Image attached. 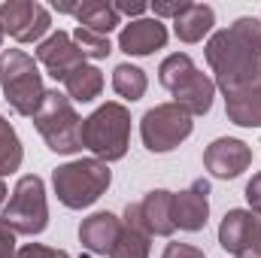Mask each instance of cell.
Segmentation results:
<instances>
[{
  "label": "cell",
  "mask_w": 261,
  "mask_h": 258,
  "mask_svg": "<svg viewBox=\"0 0 261 258\" xmlns=\"http://www.w3.org/2000/svg\"><path fill=\"white\" fill-rule=\"evenodd\" d=\"M206 64L216 73V88L222 94L258 82L261 73V18L240 15L225 31H216L203 46Z\"/></svg>",
  "instance_id": "1"
},
{
  "label": "cell",
  "mask_w": 261,
  "mask_h": 258,
  "mask_svg": "<svg viewBox=\"0 0 261 258\" xmlns=\"http://www.w3.org/2000/svg\"><path fill=\"white\" fill-rule=\"evenodd\" d=\"M82 146L103 164L122 161L130 146V113L125 104H100L88 119H82Z\"/></svg>",
  "instance_id": "2"
},
{
  "label": "cell",
  "mask_w": 261,
  "mask_h": 258,
  "mask_svg": "<svg viewBox=\"0 0 261 258\" xmlns=\"http://www.w3.org/2000/svg\"><path fill=\"white\" fill-rule=\"evenodd\" d=\"M0 88H3V100L18 116L34 119V113L40 110L46 97L43 73L34 61V55L21 49H3L0 52Z\"/></svg>",
  "instance_id": "3"
},
{
  "label": "cell",
  "mask_w": 261,
  "mask_h": 258,
  "mask_svg": "<svg viewBox=\"0 0 261 258\" xmlns=\"http://www.w3.org/2000/svg\"><path fill=\"white\" fill-rule=\"evenodd\" d=\"M113 183L110 164L97 158H76L52 170V189L67 210H85L100 200Z\"/></svg>",
  "instance_id": "4"
},
{
  "label": "cell",
  "mask_w": 261,
  "mask_h": 258,
  "mask_svg": "<svg viewBox=\"0 0 261 258\" xmlns=\"http://www.w3.org/2000/svg\"><path fill=\"white\" fill-rule=\"evenodd\" d=\"M34 128L46 140V146L58 155H76L82 146V116L73 110V100L58 88H46L40 110L34 113Z\"/></svg>",
  "instance_id": "5"
},
{
  "label": "cell",
  "mask_w": 261,
  "mask_h": 258,
  "mask_svg": "<svg viewBox=\"0 0 261 258\" xmlns=\"http://www.w3.org/2000/svg\"><path fill=\"white\" fill-rule=\"evenodd\" d=\"M15 234L24 237H37L49 228V203H46V183L37 173H24L18 176L15 189L9 194V200L3 203V216H0Z\"/></svg>",
  "instance_id": "6"
},
{
  "label": "cell",
  "mask_w": 261,
  "mask_h": 258,
  "mask_svg": "<svg viewBox=\"0 0 261 258\" xmlns=\"http://www.w3.org/2000/svg\"><path fill=\"white\" fill-rule=\"evenodd\" d=\"M195 131L192 116L176 107L173 100L170 104H158L152 110L143 113L140 119V137H143V146L155 155H164V152H173L176 146H182Z\"/></svg>",
  "instance_id": "7"
},
{
  "label": "cell",
  "mask_w": 261,
  "mask_h": 258,
  "mask_svg": "<svg viewBox=\"0 0 261 258\" xmlns=\"http://www.w3.org/2000/svg\"><path fill=\"white\" fill-rule=\"evenodd\" d=\"M52 28V15L43 3L34 0H6L0 3V31L9 34L15 43H43Z\"/></svg>",
  "instance_id": "8"
},
{
  "label": "cell",
  "mask_w": 261,
  "mask_h": 258,
  "mask_svg": "<svg viewBox=\"0 0 261 258\" xmlns=\"http://www.w3.org/2000/svg\"><path fill=\"white\" fill-rule=\"evenodd\" d=\"M252 164V146L237 137H219L203 149V167L216 179H237Z\"/></svg>",
  "instance_id": "9"
},
{
  "label": "cell",
  "mask_w": 261,
  "mask_h": 258,
  "mask_svg": "<svg viewBox=\"0 0 261 258\" xmlns=\"http://www.w3.org/2000/svg\"><path fill=\"white\" fill-rule=\"evenodd\" d=\"M34 55H37V64L46 67V73H49L55 82H64L76 67L85 64L82 49L73 43V34H67V31L49 34V37L34 49Z\"/></svg>",
  "instance_id": "10"
},
{
  "label": "cell",
  "mask_w": 261,
  "mask_h": 258,
  "mask_svg": "<svg viewBox=\"0 0 261 258\" xmlns=\"http://www.w3.org/2000/svg\"><path fill=\"white\" fill-rule=\"evenodd\" d=\"M210 219V183L195 179L189 189L173 194V222L179 231H203Z\"/></svg>",
  "instance_id": "11"
},
{
  "label": "cell",
  "mask_w": 261,
  "mask_h": 258,
  "mask_svg": "<svg viewBox=\"0 0 261 258\" xmlns=\"http://www.w3.org/2000/svg\"><path fill=\"white\" fill-rule=\"evenodd\" d=\"M164 46H167V28L158 18H134L119 34V49L134 58L155 55Z\"/></svg>",
  "instance_id": "12"
},
{
  "label": "cell",
  "mask_w": 261,
  "mask_h": 258,
  "mask_svg": "<svg viewBox=\"0 0 261 258\" xmlns=\"http://www.w3.org/2000/svg\"><path fill=\"white\" fill-rule=\"evenodd\" d=\"M119 231H122V219L110 210H100V213H91L88 219H82L79 243L91 255H110V249L119 240Z\"/></svg>",
  "instance_id": "13"
},
{
  "label": "cell",
  "mask_w": 261,
  "mask_h": 258,
  "mask_svg": "<svg viewBox=\"0 0 261 258\" xmlns=\"http://www.w3.org/2000/svg\"><path fill=\"white\" fill-rule=\"evenodd\" d=\"M149 240H152V234L146 231V222H143V213H140V200L128 203L119 240L110 249V258H149Z\"/></svg>",
  "instance_id": "14"
},
{
  "label": "cell",
  "mask_w": 261,
  "mask_h": 258,
  "mask_svg": "<svg viewBox=\"0 0 261 258\" xmlns=\"http://www.w3.org/2000/svg\"><path fill=\"white\" fill-rule=\"evenodd\" d=\"M173 104L176 107H182L192 119L195 116H206L210 110H213V97H216V82L206 76V73H200V70H195V73H189L173 91Z\"/></svg>",
  "instance_id": "15"
},
{
  "label": "cell",
  "mask_w": 261,
  "mask_h": 258,
  "mask_svg": "<svg viewBox=\"0 0 261 258\" xmlns=\"http://www.w3.org/2000/svg\"><path fill=\"white\" fill-rule=\"evenodd\" d=\"M255 213L252 210H228L222 225H219V246L228 252V255L240 258L246 252L249 240H252V231H255Z\"/></svg>",
  "instance_id": "16"
},
{
  "label": "cell",
  "mask_w": 261,
  "mask_h": 258,
  "mask_svg": "<svg viewBox=\"0 0 261 258\" xmlns=\"http://www.w3.org/2000/svg\"><path fill=\"white\" fill-rule=\"evenodd\" d=\"M140 213H143L146 231L152 237H170L176 231V222H173V192H167V189L149 192L140 200Z\"/></svg>",
  "instance_id": "17"
},
{
  "label": "cell",
  "mask_w": 261,
  "mask_h": 258,
  "mask_svg": "<svg viewBox=\"0 0 261 258\" xmlns=\"http://www.w3.org/2000/svg\"><path fill=\"white\" fill-rule=\"evenodd\" d=\"M225 113L240 128H261V79L225 94Z\"/></svg>",
  "instance_id": "18"
},
{
  "label": "cell",
  "mask_w": 261,
  "mask_h": 258,
  "mask_svg": "<svg viewBox=\"0 0 261 258\" xmlns=\"http://www.w3.org/2000/svg\"><path fill=\"white\" fill-rule=\"evenodd\" d=\"M213 24H216L213 6H206V3H189V9L179 18H173V34L182 43H200L213 31Z\"/></svg>",
  "instance_id": "19"
},
{
  "label": "cell",
  "mask_w": 261,
  "mask_h": 258,
  "mask_svg": "<svg viewBox=\"0 0 261 258\" xmlns=\"http://www.w3.org/2000/svg\"><path fill=\"white\" fill-rule=\"evenodd\" d=\"M76 21H79V28H85V31H94V34L110 37V34L122 24V15L116 12V6H113L110 0H85V3H79V9H76Z\"/></svg>",
  "instance_id": "20"
},
{
  "label": "cell",
  "mask_w": 261,
  "mask_h": 258,
  "mask_svg": "<svg viewBox=\"0 0 261 258\" xmlns=\"http://www.w3.org/2000/svg\"><path fill=\"white\" fill-rule=\"evenodd\" d=\"M100 91H103V73L94 64L76 67L64 79V94L76 104H91L100 97Z\"/></svg>",
  "instance_id": "21"
},
{
  "label": "cell",
  "mask_w": 261,
  "mask_h": 258,
  "mask_svg": "<svg viewBox=\"0 0 261 258\" xmlns=\"http://www.w3.org/2000/svg\"><path fill=\"white\" fill-rule=\"evenodd\" d=\"M149 88V79H146V70H140L137 64H119L113 70V91L122 97V100H140Z\"/></svg>",
  "instance_id": "22"
},
{
  "label": "cell",
  "mask_w": 261,
  "mask_h": 258,
  "mask_svg": "<svg viewBox=\"0 0 261 258\" xmlns=\"http://www.w3.org/2000/svg\"><path fill=\"white\" fill-rule=\"evenodd\" d=\"M21 161H24L21 140H18L15 128L9 125V119L0 116V179L9 176V173H15L21 167Z\"/></svg>",
  "instance_id": "23"
},
{
  "label": "cell",
  "mask_w": 261,
  "mask_h": 258,
  "mask_svg": "<svg viewBox=\"0 0 261 258\" xmlns=\"http://www.w3.org/2000/svg\"><path fill=\"white\" fill-rule=\"evenodd\" d=\"M197 67L192 61V55H186V52H173V55H167L161 64H158V82L167 88V91H173L189 73H195Z\"/></svg>",
  "instance_id": "24"
},
{
  "label": "cell",
  "mask_w": 261,
  "mask_h": 258,
  "mask_svg": "<svg viewBox=\"0 0 261 258\" xmlns=\"http://www.w3.org/2000/svg\"><path fill=\"white\" fill-rule=\"evenodd\" d=\"M73 43L82 49V55H85V58H94V61H103V58L113 52L110 37L94 34V31H85V28H76V31H73Z\"/></svg>",
  "instance_id": "25"
},
{
  "label": "cell",
  "mask_w": 261,
  "mask_h": 258,
  "mask_svg": "<svg viewBox=\"0 0 261 258\" xmlns=\"http://www.w3.org/2000/svg\"><path fill=\"white\" fill-rule=\"evenodd\" d=\"M15 258H70V252L55 249V246H46V243H24Z\"/></svg>",
  "instance_id": "26"
},
{
  "label": "cell",
  "mask_w": 261,
  "mask_h": 258,
  "mask_svg": "<svg viewBox=\"0 0 261 258\" xmlns=\"http://www.w3.org/2000/svg\"><path fill=\"white\" fill-rule=\"evenodd\" d=\"M186 9H189V0H155L152 3V12L158 21L161 18H179Z\"/></svg>",
  "instance_id": "27"
},
{
  "label": "cell",
  "mask_w": 261,
  "mask_h": 258,
  "mask_svg": "<svg viewBox=\"0 0 261 258\" xmlns=\"http://www.w3.org/2000/svg\"><path fill=\"white\" fill-rule=\"evenodd\" d=\"M15 231L0 219V258H15L18 255V246H15Z\"/></svg>",
  "instance_id": "28"
},
{
  "label": "cell",
  "mask_w": 261,
  "mask_h": 258,
  "mask_svg": "<svg viewBox=\"0 0 261 258\" xmlns=\"http://www.w3.org/2000/svg\"><path fill=\"white\" fill-rule=\"evenodd\" d=\"M161 258H206V255H203V249H197L192 243H167Z\"/></svg>",
  "instance_id": "29"
},
{
  "label": "cell",
  "mask_w": 261,
  "mask_h": 258,
  "mask_svg": "<svg viewBox=\"0 0 261 258\" xmlns=\"http://www.w3.org/2000/svg\"><path fill=\"white\" fill-rule=\"evenodd\" d=\"M246 203H249V210L255 213V216H261V173H255L249 183H246Z\"/></svg>",
  "instance_id": "30"
},
{
  "label": "cell",
  "mask_w": 261,
  "mask_h": 258,
  "mask_svg": "<svg viewBox=\"0 0 261 258\" xmlns=\"http://www.w3.org/2000/svg\"><path fill=\"white\" fill-rule=\"evenodd\" d=\"M113 6H116V12H119V15H143V12L149 9L143 0H116Z\"/></svg>",
  "instance_id": "31"
},
{
  "label": "cell",
  "mask_w": 261,
  "mask_h": 258,
  "mask_svg": "<svg viewBox=\"0 0 261 258\" xmlns=\"http://www.w3.org/2000/svg\"><path fill=\"white\" fill-rule=\"evenodd\" d=\"M240 258H261V216L255 219V231H252V240L246 246V252Z\"/></svg>",
  "instance_id": "32"
},
{
  "label": "cell",
  "mask_w": 261,
  "mask_h": 258,
  "mask_svg": "<svg viewBox=\"0 0 261 258\" xmlns=\"http://www.w3.org/2000/svg\"><path fill=\"white\" fill-rule=\"evenodd\" d=\"M6 194H9V192H6V183H3V179H0V207H3V203H6Z\"/></svg>",
  "instance_id": "33"
},
{
  "label": "cell",
  "mask_w": 261,
  "mask_h": 258,
  "mask_svg": "<svg viewBox=\"0 0 261 258\" xmlns=\"http://www.w3.org/2000/svg\"><path fill=\"white\" fill-rule=\"evenodd\" d=\"M0 49H3V31H0Z\"/></svg>",
  "instance_id": "34"
},
{
  "label": "cell",
  "mask_w": 261,
  "mask_h": 258,
  "mask_svg": "<svg viewBox=\"0 0 261 258\" xmlns=\"http://www.w3.org/2000/svg\"><path fill=\"white\" fill-rule=\"evenodd\" d=\"M258 79H261V73H258Z\"/></svg>",
  "instance_id": "35"
}]
</instances>
